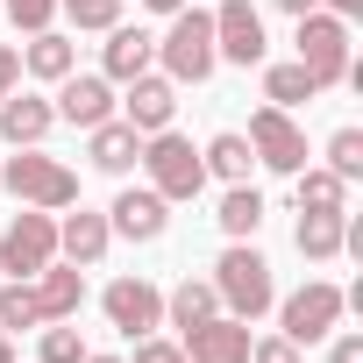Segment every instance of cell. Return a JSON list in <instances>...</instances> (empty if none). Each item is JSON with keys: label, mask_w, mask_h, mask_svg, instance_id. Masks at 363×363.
Masks as SVG:
<instances>
[{"label": "cell", "mask_w": 363, "mask_h": 363, "mask_svg": "<svg viewBox=\"0 0 363 363\" xmlns=\"http://www.w3.org/2000/svg\"><path fill=\"white\" fill-rule=\"evenodd\" d=\"M328 363H363V335H328Z\"/></svg>", "instance_id": "34"}, {"label": "cell", "mask_w": 363, "mask_h": 363, "mask_svg": "<svg viewBox=\"0 0 363 363\" xmlns=\"http://www.w3.org/2000/svg\"><path fill=\"white\" fill-rule=\"evenodd\" d=\"M214 221H221V235H228V242H250V235L264 228V193L250 186V178H242V186H228V193H221V214H214Z\"/></svg>", "instance_id": "22"}, {"label": "cell", "mask_w": 363, "mask_h": 363, "mask_svg": "<svg viewBox=\"0 0 363 363\" xmlns=\"http://www.w3.org/2000/svg\"><path fill=\"white\" fill-rule=\"evenodd\" d=\"M214 292H221V306H228L235 320L271 313V306H278L271 257H264V250H250V242H228V250H221V264H214Z\"/></svg>", "instance_id": "3"}, {"label": "cell", "mask_w": 363, "mask_h": 363, "mask_svg": "<svg viewBox=\"0 0 363 363\" xmlns=\"http://www.w3.org/2000/svg\"><path fill=\"white\" fill-rule=\"evenodd\" d=\"M328 171L342 178V186L363 178V128H335V135H328Z\"/></svg>", "instance_id": "27"}, {"label": "cell", "mask_w": 363, "mask_h": 363, "mask_svg": "<svg viewBox=\"0 0 363 363\" xmlns=\"http://www.w3.org/2000/svg\"><path fill=\"white\" fill-rule=\"evenodd\" d=\"M100 306H107V328H121L128 342H143V335L164 328V292H157L150 278H114V285L100 292Z\"/></svg>", "instance_id": "9"}, {"label": "cell", "mask_w": 363, "mask_h": 363, "mask_svg": "<svg viewBox=\"0 0 363 363\" xmlns=\"http://www.w3.org/2000/svg\"><path fill=\"white\" fill-rule=\"evenodd\" d=\"M250 363H299V349L285 335H271V342H250Z\"/></svg>", "instance_id": "32"}, {"label": "cell", "mask_w": 363, "mask_h": 363, "mask_svg": "<svg viewBox=\"0 0 363 363\" xmlns=\"http://www.w3.org/2000/svg\"><path fill=\"white\" fill-rule=\"evenodd\" d=\"M143 171H150V193H164V200H200V186H207L200 150L178 135V128L143 135Z\"/></svg>", "instance_id": "4"}, {"label": "cell", "mask_w": 363, "mask_h": 363, "mask_svg": "<svg viewBox=\"0 0 363 363\" xmlns=\"http://www.w3.org/2000/svg\"><path fill=\"white\" fill-rule=\"evenodd\" d=\"M22 72L29 79H65V72H79V50H72V36H57V29H36L29 36V50H22Z\"/></svg>", "instance_id": "21"}, {"label": "cell", "mask_w": 363, "mask_h": 363, "mask_svg": "<svg viewBox=\"0 0 363 363\" xmlns=\"http://www.w3.org/2000/svg\"><path fill=\"white\" fill-rule=\"evenodd\" d=\"M0 186H8L22 207H43V214L79 207V171H72V164H57V157H43L36 143H29V150H15L8 164H0Z\"/></svg>", "instance_id": "1"}, {"label": "cell", "mask_w": 363, "mask_h": 363, "mask_svg": "<svg viewBox=\"0 0 363 363\" xmlns=\"http://www.w3.org/2000/svg\"><path fill=\"white\" fill-rule=\"evenodd\" d=\"M143 8H150V15H178V8H186V0H143Z\"/></svg>", "instance_id": "37"}, {"label": "cell", "mask_w": 363, "mask_h": 363, "mask_svg": "<svg viewBox=\"0 0 363 363\" xmlns=\"http://www.w3.org/2000/svg\"><path fill=\"white\" fill-rule=\"evenodd\" d=\"M200 164H207V178H228V186H242V178H250V164H257V150H250V135L221 128V135L200 150Z\"/></svg>", "instance_id": "23"}, {"label": "cell", "mask_w": 363, "mask_h": 363, "mask_svg": "<svg viewBox=\"0 0 363 363\" xmlns=\"http://www.w3.org/2000/svg\"><path fill=\"white\" fill-rule=\"evenodd\" d=\"M57 8H65L79 29H114V22H121V0H57Z\"/></svg>", "instance_id": "30"}, {"label": "cell", "mask_w": 363, "mask_h": 363, "mask_svg": "<svg viewBox=\"0 0 363 363\" xmlns=\"http://www.w3.org/2000/svg\"><path fill=\"white\" fill-rule=\"evenodd\" d=\"M186 363H250V320L207 313L186 328Z\"/></svg>", "instance_id": "12"}, {"label": "cell", "mask_w": 363, "mask_h": 363, "mask_svg": "<svg viewBox=\"0 0 363 363\" xmlns=\"http://www.w3.org/2000/svg\"><path fill=\"white\" fill-rule=\"evenodd\" d=\"M320 8H328V15H342V22H356V15H363V0H320Z\"/></svg>", "instance_id": "36"}, {"label": "cell", "mask_w": 363, "mask_h": 363, "mask_svg": "<svg viewBox=\"0 0 363 363\" xmlns=\"http://www.w3.org/2000/svg\"><path fill=\"white\" fill-rule=\"evenodd\" d=\"M86 157H93L107 178H121V171H135V164H143V135H135L128 121H114V114H107L100 128H86Z\"/></svg>", "instance_id": "17"}, {"label": "cell", "mask_w": 363, "mask_h": 363, "mask_svg": "<svg viewBox=\"0 0 363 363\" xmlns=\"http://www.w3.org/2000/svg\"><path fill=\"white\" fill-rule=\"evenodd\" d=\"M50 107H57V121H72V128H100V121L114 114V79H100V72H65Z\"/></svg>", "instance_id": "11"}, {"label": "cell", "mask_w": 363, "mask_h": 363, "mask_svg": "<svg viewBox=\"0 0 363 363\" xmlns=\"http://www.w3.org/2000/svg\"><path fill=\"white\" fill-rule=\"evenodd\" d=\"M299 186H292V200H299V214H342L349 207V186L335 171H292Z\"/></svg>", "instance_id": "24"}, {"label": "cell", "mask_w": 363, "mask_h": 363, "mask_svg": "<svg viewBox=\"0 0 363 363\" xmlns=\"http://www.w3.org/2000/svg\"><path fill=\"white\" fill-rule=\"evenodd\" d=\"M292 242H299V257L335 264V257H342V242H349V207H342V214H299Z\"/></svg>", "instance_id": "20"}, {"label": "cell", "mask_w": 363, "mask_h": 363, "mask_svg": "<svg viewBox=\"0 0 363 363\" xmlns=\"http://www.w3.org/2000/svg\"><path fill=\"white\" fill-rule=\"evenodd\" d=\"M135 363H186V349H171V342L143 335V342H135Z\"/></svg>", "instance_id": "33"}, {"label": "cell", "mask_w": 363, "mask_h": 363, "mask_svg": "<svg viewBox=\"0 0 363 363\" xmlns=\"http://www.w3.org/2000/svg\"><path fill=\"white\" fill-rule=\"evenodd\" d=\"M292 43H299V65H306V79H313L320 93L349 79V22H342V15H328V8H306Z\"/></svg>", "instance_id": "6"}, {"label": "cell", "mask_w": 363, "mask_h": 363, "mask_svg": "<svg viewBox=\"0 0 363 363\" xmlns=\"http://www.w3.org/2000/svg\"><path fill=\"white\" fill-rule=\"evenodd\" d=\"M29 292H36V313H43V320H79V306H86V271H79V264H43V271L29 278Z\"/></svg>", "instance_id": "15"}, {"label": "cell", "mask_w": 363, "mask_h": 363, "mask_svg": "<svg viewBox=\"0 0 363 363\" xmlns=\"http://www.w3.org/2000/svg\"><path fill=\"white\" fill-rule=\"evenodd\" d=\"M0 328H43V313H36V292H29V278H15V285H0Z\"/></svg>", "instance_id": "28"}, {"label": "cell", "mask_w": 363, "mask_h": 363, "mask_svg": "<svg viewBox=\"0 0 363 363\" xmlns=\"http://www.w3.org/2000/svg\"><path fill=\"white\" fill-rule=\"evenodd\" d=\"M107 228H114V235H128V242H157V235L171 228V200H164V193H150V186H128V193L107 207Z\"/></svg>", "instance_id": "14"}, {"label": "cell", "mask_w": 363, "mask_h": 363, "mask_svg": "<svg viewBox=\"0 0 363 363\" xmlns=\"http://www.w3.org/2000/svg\"><path fill=\"white\" fill-rule=\"evenodd\" d=\"M43 264H57V221L43 207H22L8 221V235H0V271L8 278H36Z\"/></svg>", "instance_id": "7"}, {"label": "cell", "mask_w": 363, "mask_h": 363, "mask_svg": "<svg viewBox=\"0 0 363 363\" xmlns=\"http://www.w3.org/2000/svg\"><path fill=\"white\" fill-rule=\"evenodd\" d=\"M171 114H178V86L157 79V72H135L128 93H121V121L135 135H157V128H171Z\"/></svg>", "instance_id": "13"}, {"label": "cell", "mask_w": 363, "mask_h": 363, "mask_svg": "<svg viewBox=\"0 0 363 363\" xmlns=\"http://www.w3.org/2000/svg\"><path fill=\"white\" fill-rule=\"evenodd\" d=\"M342 313H349V292L328 285V278H306V285L278 306V328H285L292 349H313V342H328V335L342 328Z\"/></svg>", "instance_id": "5"}, {"label": "cell", "mask_w": 363, "mask_h": 363, "mask_svg": "<svg viewBox=\"0 0 363 363\" xmlns=\"http://www.w3.org/2000/svg\"><path fill=\"white\" fill-rule=\"evenodd\" d=\"M43 363H86V342L72 320H43Z\"/></svg>", "instance_id": "29"}, {"label": "cell", "mask_w": 363, "mask_h": 363, "mask_svg": "<svg viewBox=\"0 0 363 363\" xmlns=\"http://www.w3.org/2000/svg\"><path fill=\"white\" fill-rule=\"evenodd\" d=\"M264 15L250 8V0H221V8H214V57L221 65H264Z\"/></svg>", "instance_id": "10"}, {"label": "cell", "mask_w": 363, "mask_h": 363, "mask_svg": "<svg viewBox=\"0 0 363 363\" xmlns=\"http://www.w3.org/2000/svg\"><path fill=\"white\" fill-rule=\"evenodd\" d=\"M157 57H164V79L171 86H207L214 79V15H200V8H178L171 15V29L157 36Z\"/></svg>", "instance_id": "2"}, {"label": "cell", "mask_w": 363, "mask_h": 363, "mask_svg": "<svg viewBox=\"0 0 363 363\" xmlns=\"http://www.w3.org/2000/svg\"><path fill=\"white\" fill-rule=\"evenodd\" d=\"M86 363H121V356H93V349H86Z\"/></svg>", "instance_id": "40"}, {"label": "cell", "mask_w": 363, "mask_h": 363, "mask_svg": "<svg viewBox=\"0 0 363 363\" xmlns=\"http://www.w3.org/2000/svg\"><path fill=\"white\" fill-rule=\"evenodd\" d=\"M0 363H15V349H8V328H0Z\"/></svg>", "instance_id": "39"}, {"label": "cell", "mask_w": 363, "mask_h": 363, "mask_svg": "<svg viewBox=\"0 0 363 363\" xmlns=\"http://www.w3.org/2000/svg\"><path fill=\"white\" fill-rule=\"evenodd\" d=\"M50 121H57V107H50L43 93H8V100H0V143H8V150L43 143V135H50Z\"/></svg>", "instance_id": "16"}, {"label": "cell", "mask_w": 363, "mask_h": 363, "mask_svg": "<svg viewBox=\"0 0 363 363\" xmlns=\"http://www.w3.org/2000/svg\"><path fill=\"white\" fill-rule=\"evenodd\" d=\"M150 57H157V36H150V29H128V22H114V29H107V72H100V79L128 86L135 72H150Z\"/></svg>", "instance_id": "19"}, {"label": "cell", "mask_w": 363, "mask_h": 363, "mask_svg": "<svg viewBox=\"0 0 363 363\" xmlns=\"http://www.w3.org/2000/svg\"><path fill=\"white\" fill-rule=\"evenodd\" d=\"M164 313H171V328H193V320H207V313H221V292H214V278H186L171 299H164Z\"/></svg>", "instance_id": "25"}, {"label": "cell", "mask_w": 363, "mask_h": 363, "mask_svg": "<svg viewBox=\"0 0 363 363\" xmlns=\"http://www.w3.org/2000/svg\"><path fill=\"white\" fill-rule=\"evenodd\" d=\"M278 8H285V15H292V22H299V15H306V8H320V0H278Z\"/></svg>", "instance_id": "38"}, {"label": "cell", "mask_w": 363, "mask_h": 363, "mask_svg": "<svg viewBox=\"0 0 363 363\" xmlns=\"http://www.w3.org/2000/svg\"><path fill=\"white\" fill-rule=\"evenodd\" d=\"M250 150H257V164L264 171H306V128L285 114V107H257L250 114Z\"/></svg>", "instance_id": "8"}, {"label": "cell", "mask_w": 363, "mask_h": 363, "mask_svg": "<svg viewBox=\"0 0 363 363\" xmlns=\"http://www.w3.org/2000/svg\"><path fill=\"white\" fill-rule=\"evenodd\" d=\"M313 93H320V86L306 79V65H299V57L264 72V100H271V107H299V100H313Z\"/></svg>", "instance_id": "26"}, {"label": "cell", "mask_w": 363, "mask_h": 363, "mask_svg": "<svg viewBox=\"0 0 363 363\" xmlns=\"http://www.w3.org/2000/svg\"><path fill=\"white\" fill-rule=\"evenodd\" d=\"M15 79H22V50H15V43H0V100L15 93Z\"/></svg>", "instance_id": "35"}, {"label": "cell", "mask_w": 363, "mask_h": 363, "mask_svg": "<svg viewBox=\"0 0 363 363\" xmlns=\"http://www.w3.org/2000/svg\"><path fill=\"white\" fill-rule=\"evenodd\" d=\"M107 242H114V228H107V214H93V207L65 214V228H57V250H65V264H79V271H93V264L107 257Z\"/></svg>", "instance_id": "18"}, {"label": "cell", "mask_w": 363, "mask_h": 363, "mask_svg": "<svg viewBox=\"0 0 363 363\" xmlns=\"http://www.w3.org/2000/svg\"><path fill=\"white\" fill-rule=\"evenodd\" d=\"M0 8H8V22H15V29H29V36H36V29H50L57 0H0Z\"/></svg>", "instance_id": "31"}]
</instances>
